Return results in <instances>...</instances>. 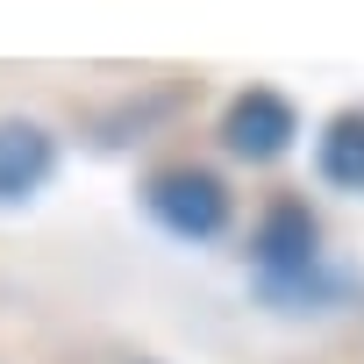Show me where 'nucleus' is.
Listing matches in <instances>:
<instances>
[{"label": "nucleus", "instance_id": "f257e3e1", "mask_svg": "<svg viewBox=\"0 0 364 364\" xmlns=\"http://www.w3.org/2000/svg\"><path fill=\"white\" fill-rule=\"evenodd\" d=\"M143 208L171 229V236H186V243H208L229 229V186L215 171L200 164H178V171H157L150 186H143Z\"/></svg>", "mask_w": 364, "mask_h": 364}, {"label": "nucleus", "instance_id": "f03ea898", "mask_svg": "<svg viewBox=\"0 0 364 364\" xmlns=\"http://www.w3.org/2000/svg\"><path fill=\"white\" fill-rule=\"evenodd\" d=\"M293 136H300V107H293L286 93H272V86L236 93L229 114H222V143H229V157H243V164H272V157H286Z\"/></svg>", "mask_w": 364, "mask_h": 364}, {"label": "nucleus", "instance_id": "7ed1b4c3", "mask_svg": "<svg viewBox=\"0 0 364 364\" xmlns=\"http://www.w3.org/2000/svg\"><path fill=\"white\" fill-rule=\"evenodd\" d=\"M321 264V229L300 200H279L264 222H257V272L272 286H307Z\"/></svg>", "mask_w": 364, "mask_h": 364}, {"label": "nucleus", "instance_id": "20e7f679", "mask_svg": "<svg viewBox=\"0 0 364 364\" xmlns=\"http://www.w3.org/2000/svg\"><path fill=\"white\" fill-rule=\"evenodd\" d=\"M50 171H58V136H50L43 122L8 114V122H0V208H15V200L43 193Z\"/></svg>", "mask_w": 364, "mask_h": 364}, {"label": "nucleus", "instance_id": "39448f33", "mask_svg": "<svg viewBox=\"0 0 364 364\" xmlns=\"http://www.w3.org/2000/svg\"><path fill=\"white\" fill-rule=\"evenodd\" d=\"M314 171L336 193H364V107L328 114V129L314 136Z\"/></svg>", "mask_w": 364, "mask_h": 364}]
</instances>
